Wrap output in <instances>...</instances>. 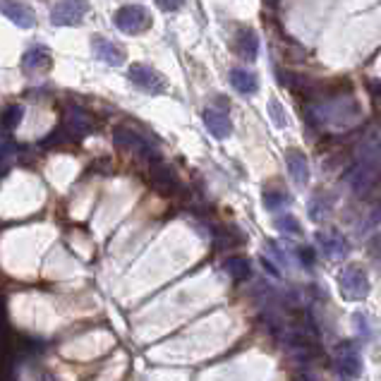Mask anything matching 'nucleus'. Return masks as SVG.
I'll list each match as a JSON object with an SVG mask.
<instances>
[{"instance_id":"nucleus-19","label":"nucleus","mask_w":381,"mask_h":381,"mask_svg":"<svg viewBox=\"0 0 381 381\" xmlns=\"http://www.w3.org/2000/svg\"><path fill=\"white\" fill-rule=\"evenodd\" d=\"M22 118H24V108L20 104H12L5 108V113H3V127L12 130V127H17L22 123Z\"/></svg>"},{"instance_id":"nucleus-3","label":"nucleus","mask_w":381,"mask_h":381,"mask_svg":"<svg viewBox=\"0 0 381 381\" xmlns=\"http://www.w3.org/2000/svg\"><path fill=\"white\" fill-rule=\"evenodd\" d=\"M338 283H341L343 295H346L348 300H365V297L370 295V278H367L365 271L355 264L343 271Z\"/></svg>"},{"instance_id":"nucleus-13","label":"nucleus","mask_w":381,"mask_h":381,"mask_svg":"<svg viewBox=\"0 0 381 381\" xmlns=\"http://www.w3.org/2000/svg\"><path fill=\"white\" fill-rule=\"evenodd\" d=\"M53 65V55L46 46H31L22 55V70L24 72H48Z\"/></svg>"},{"instance_id":"nucleus-6","label":"nucleus","mask_w":381,"mask_h":381,"mask_svg":"<svg viewBox=\"0 0 381 381\" xmlns=\"http://www.w3.org/2000/svg\"><path fill=\"white\" fill-rule=\"evenodd\" d=\"M60 127L74 139V142H79V139H84L87 135H92V132H94L92 118H89L82 108H67L65 116H62V125Z\"/></svg>"},{"instance_id":"nucleus-14","label":"nucleus","mask_w":381,"mask_h":381,"mask_svg":"<svg viewBox=\"0 0 381 381\" xmlns=\"http://www.w3.org/2000/svg\"><path fill=\"white\" fill-rule=\"evenodd\" d=\"M285 163H288V173L297 182V185H307L309 182V163L307 156L300 149H290L285 154Z\"/></svg>"},{"instance_id":"nucleus-11","label":"nucleus","mask_w":381,"mask_h":381,"mask_svg":"<svg viewBox=\"0 0 381 381\" xmlns=\"http://www.w3.org/2000/svg\"><path fill=\"white\" fill-rule=\"evenodd\" d=\"M235 53L247 62H254L259 55V36L250 27H243L235 34Z\"/></svg>"},{"instance_id":"nucleus-16","label":"nucleus","mask_w":381,"mask_h":381,"mask_svg":"<svg viewBox=\"0 0 381 381\" xmlns=\"http://www.w3.org/2000/svg\"><path fill=\"white\" fill-rule=\"evenodd\" d=\"M228 79H231L233 89H238L240 94H254L259 89L257 77H254L252 72H247V70H240V67H233L231 74H228Z\"/></svg>"},{"instance_id":"nucleus-20","label":"nucleus","mask_w":381,"mask_h":381,"mask_svg":"<svg viewBox=\"0 0 381 381\" xmlns=\"http://www.w3.org/2000/svg\"><path fill=\"white\" fill-rule=\"evenodd\" d=\"M269 118H271V123L278 127V130L288 127V118H285V108L281 106V101H276V99L269 101Z\"/></svg>"},{"instance_id":"nucleus-4","label":"nucleus","mask_w":381,"mask_h":381,"mask_svg":"<svg viewBox=\"0 0 381 381\" xmlns=\"http://www.w3.org/2000/svg\"><path fill=\"white\" fill-rule=\"evenodd\" d=\"M127 77H130V82L137 89H142V92H147V94H163L166 92V79H163L154 67L142 65V62H137V65H132L130 70H127Z\"/></svg>"},{"instance_id":"nucleus-17","label":"nucleus","mask_w":381,"mask_h":381,"mask_svg":"<svg viewBox=\"0 0 381 381\" xmlns=\"http://www.w3.org/2000/svg\"><path fill=\"white\" fill-rule=\"evenodd\" d=\"M226 274L233 278V281H247L252 276V266L247 262L245 257H231L228 262L223 264Z\"/></svg>"},{"instance_id":"nucleus-12","label":"nucleus","mask_w":381,"mask_h":381,"mask_svg":"<svg viewBox=\"0 0 381 381\" xmlns=\"http://www.w3.org/2000/svg\"><path fill=\"white\" fill-rule=\"evenodd\" d=\"M204 125L216 139H226V137H231V132H233V123H231V118H228V113L216 106L204 111Z\"/></svg>"},{"instance_id":"nucleus-5","label":"nucleus","mask_w":381,"mask_h":381,"mask_svg":"<svg viewBox=\"0 0 381 381\" xmlns=\"http://www.w3.org/2000/svg\"><path fill=\"white\" fill-rule=\"evenodd\" d=\"M84 12H87L84 0H62V3H58L50 10V22L55 27H74V24L84 20Z\"/></svg>"},{"instance_id":"nucleus-21","label":"nucleus","mask_w":381,"mask_h":381,"mask_svg":"<svg viewBox=\"0 0 381 381\" xmlns=\"http://www.w3.org/2000/svg\"><path fill=\"white\" fill-rule=\"evenodd\" d=\"M276 228L281 233H293V235L302 233L300 223H297V219H293V216H281V219H276Z\"/></svg>"},{"instance_id":"nucleus-18","label":"nucleus","mask_w":381,"mask_h":381,"mask_svg":"<svg viewBox=\"0 0 381 381\" xmlns=\"http://www.w3.org/2000/svg\"><path fill=\"white\" fill-rule=\"evenodd\" d=\"M288 194L283 192V189H264V204L269 211H278L281 206L288 204Z\"/></svg>"},{"instance_id":"nucleus-2","label":"nucleus","mask_w":381,"mask_h":381,"mask_svg":"<svg viewBox=\"0 0 381 381\" xmlns=\"http://www.w3.org/2000/svg\"><path fill=\"white\" fill-rule=\"evenodd\" d=\"M333 370L338 372L343 381H353L362 372V358L355 343H341L333 353Z\"/></svg>"},{"instance_id":"nucleus-8","label":"nucleus","mask_w":381,"mask_h":381,"mask_svg":"<svg viewBox=\"0 0 381 381\" xmlns=\"http://www.w3.org/2000/svg\"><path fill=\"white\" fill-rule=\"evenodd\" d=\"M113 142H116L118 147H123V149L137 151V154L144 156V158H154V149H151V144L147 142V139L139 137L137 132L127 130V127H118V130L113 132Z\"/></svg>"},{"instance_id":"nucleus-15","label":"nucleus","mask_w":381,"mask_h":381,"mask_svg":"<svg viewBox=\"0 0 381 381\" xmlns=\"http://www.w3.org/2000/svg\"><path fill=\"white\" fill-rule=\"evenodd\" d=\"M316 243H319L324 247V252H326V257H331V259H338L346 254L348 250V243L341 238L338 233H316Z\"/></svg>"},{"instance_id":"nucleus-22","label":"nucleus","mask_w":381,"mask_h":381,"mask_svg":"<svg viewBox=\"0 0 381 381\" xmlns=\"http://www.w3.org/2000/svg\"><path fill=\"white\" fill-rule=\"evenodd\" d=\"M156 5L161 8L163 12H175L185 5V0H156Z\"/></svg>"},{"instance_id":"nucleus-7","label":"nucleus","mask_w":381,"mask_h":381,"mask_svg":"<svg viewBox=\"0 0 381 381\" xmlns=\"http://www.w3.org/2000/svg\"><path fill=\"white\" fill-rule=\"evenodd\" d=\"M0 12H3L10 22H15L17 27H22V29L36 27L34 10H31L27 3H22V0H0Z\"/></svg>"},{"instance_id":"nucleus-1","label":"nucleus","mask_w":381,"mask_h":381,"mask_svg":"<svg viewBox=\"0 0 381 381\" xmlns=\"http://www.w3.org/2000/svg\"><path fill=\"white\" fill-rule=\"evenodd\" d=\"M113 22L125 34H142L151 27V12L144 5H125L116 12Z\"/></svg>"},{"instance_id":"nucleus-10","label":"nucleus","mask_w":381,"mask_h":381,"mask_svg":"<svg viewBox=\"0 0 381 381\" xmlns=\"http://www.w3.org/2000/svg\"><path fill=\"white\" fill-rule=\"evenodd\" d=\"M151 185L163 197H170L180 189V182H177L175 173L168 166H163V163H154V166H151Z\"/></svg>"},{"instance_id":"nucleus-23","label":"nucleus","mask_w":381,"mask_h":381,"mask_svg":"<svg viewBox=\"0 0 381 381\" xmlns=\"http://www.w3.org/2000/svg\"><path fill=\"white\" fill-rule=\"evenodd\" d=\"M297 254L302 259V266H312L314 264V252L307 250V247H297Z\"/></svg>"},{"instance_id":"nucleus-9","label":"nucleus","mask_w":381,"mask_h":381,"mask_svg":"<svg viewBox=\"0 0 381 381\" xmlns=\"http://www.w3.org/2000/svg\"><path fill=\"white\" fill-rule=\"evenodd\" d=\"M92 48H94V55L99 60H104L106 65L111 67H120L125 62V50L118 46V43L108 41V39H101V36H94L92 39Z\"/></svg>"}]
</instances>
